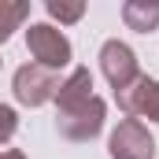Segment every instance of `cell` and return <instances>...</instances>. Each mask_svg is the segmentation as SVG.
Masks as SVG:
<instances>
[{"label": "cell", "instance_id": "5b68a950", "mask_svg": "<svg viewBox=\"0 0 159 159\" xmlns=\"http://www.w3.org/2000/svg\"><path fill=\"white\" fill-rule=\"evenodd\" d=\"M115 104L122 107L126 119H148V122H159V78H141L133 85H126L122 93H115Z\"/></svg>", "mask_w": 159, "mask_h": 159}, {"label": "cell", "instance_id": "52a82bcc", "mask_svg": "<svg viewBox=\"0 0 159 159\" xmlns=\"http://www.w3.org/2000/svg\"><path fill=\"white\" fill-rule=\"evenodd\" d=\"M93 96H96V93H93V74H89V67H74L67 78L59 81V89H56V115L78 111V107H85Z\"/></svg>", "mask_w": 159, "mask_h": 159}, {"label": "cell", "instance_id": "30bf717a", "mask_svg": "<svg viewBox=\"0 0 159 159\" xmlns=\"http://www.w3.org/2000/svg\"><path fill=\"white\" fill-rule=\"evenodd\" d=\"M44 11H48V19H56L59 26H74L81 15H85V0H48Z\"/></svg>", "mask_w": 159, "mask_h": 159}, {"label": "cell", "instance_id": "9c48e42d", "mask_svg": "<svg viewBox=\"0 0 159 159\" xmlns=\"http://www.w3.org/2000/svg\"><path fill=\"white\" fill-rule=\"evenodd\" d=\"M30 19V0H0V44Z\"/></svg>", "mask_w": 159, "mask_h": 159}, {"label": "cell", "instance_id": "7c38bea8", "mask_svg": "<svg viewBox=\"0 0 159 159\" xmlns=\"http://www.w3.org/2000/svg\"><path fill=\"white\" fill-rule=\"evenodd\" d=\"M0 159H26L19 148H0Z\"/></svg>", "mask_w": 159, "mask_h": 159}, {"label": "cell", "instance_id": "ba28073f", "mask_svg": "<svg viewBox=\"0 0 159 159\" xmlns=\"http://www.w3.org/2000/svg\"><path fill=\"white\" fill-rule=\"evenodd\" d=\"M122 22L137 34H152L159 26V4H148V0H126L122 4Z\"/></svg>", "mask_w": 159, "mask_h": 159}, {"label": "cell", "instance_id": "3957f363", "mask_svg": "<svg viewBox=\"0 0 159 159\" xmlns=\"http://www.w3.org/2000/svg\"><path fill=\"white\" fill-rule=\"evenodd\" d=\"M111 159H156V137L141 119H122L107 137Z\"/></svg>", "mask_w": 159, "mask_h": 159}, {"label": "cell", "instance_id": "8fae6325", "mask_svg": "<svg viewBox=\"0 0 159 159\" xmlns=\"http://www.w3.org/2000/svg\"><path fill=\"white\" fill-rule=\"evenodd\" d=\"M15 129H19V115H15V107L0 104V144H7V141L15 137Z\"/></svg>", "mask_w": 159, "mask_h": 159}, {"label": "cell", "instance_id": "8992f818", "mask_svg": "<svg viewBox=\"0 0 159 159\" xmlns=\"http://www.w3.org/2000/svg\"><path fill=\"white\" fill-rule=\"evenodd\" d=\"M104 115H107V104L100 96H93L85 107L78 111H67V115H56V129L67 137V141H93L100 129H104Z\"/></svg>", "mask_w": 159, "mask_h": 159}, {"label": "cell", "instance_id": "277c9868", "mask_svg": "<svg viewBox=\"0 0 159 159\" xmlns=\"http://www.w3.org/2000/svg\"><path fill=\"white\" fill-rule=\"evenodd\" d=\"M100 70H104V78L111 81V89L122 93L126 85H133V81L141 78L137 52H133L126 41H119V37L104 41V48H100Z\"/></svg>", "mask_w": 159, "mask_h": 159}, {"label": "cell", "instance_id": "6da1fadb", "mask_svg": "<svg viewBox=\"0 0 159 159\" xmlns=\"http://www.w3.org/2000/svg\"><path fill=\"white\" fill-rule=\"evenodd\" d=\"M26 48H30L34 63L44 67V70H63V67L70 63V56H74L67 34L56 30L52 22H30V30H26Z\"/></svg>", "mask_w": 159, "mask_h": 159}, {"label": "cell", "instance_id": "7a4b0ae2", "mask_svg": "<svg viewBox=\"0 0 159 159\" xmlns=\"http://www.w3.org/2000/svg\"><path fill=\"white\" fill-rule=\"evenodd\" d=\"M59 81L63 78H56V70H44L37 63H22V67L15 70L11 89H15V100H19L22 107H41V104L56 100Z\"/></svg>", "mask_w": 159, "mask_h": 159}]
</instances>
